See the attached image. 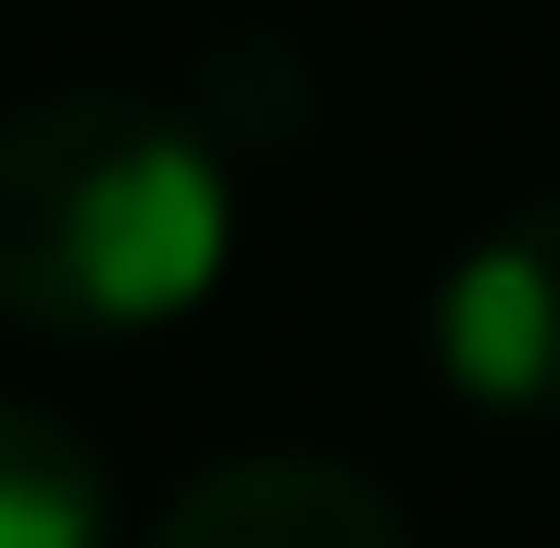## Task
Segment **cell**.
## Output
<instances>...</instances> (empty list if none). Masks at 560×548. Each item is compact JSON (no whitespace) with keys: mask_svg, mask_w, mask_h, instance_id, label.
Returning <instances> with one entry per match:
<instances>
[{"mask_svg":"<svg viewBox=\"0 0 560 548\" xmlns=\"http://www.w3.org/2000/svg\"><path fill=\"white\" fill-rule=\"evenodd\" d=\"M0 548H113L101 448L38 399H0Z\"/></svg>","mask_w":560,"mask_h":548,"instance_id":"277c9868","label":"cell"},{"mask_svg":"<svg viewBox=\"0 0 560 548\" xmlns=\"http://www.w3.org/2000/svg\"><path fill=\"white\" fill-rule=\"evenodd\" d=\"M237 249L224 150L150 88H50L0 125V312L38 337H150Z\"/></svg>","mask_w":560,"mask_h":548,"instance_id":"6da1fadb","label":"cell"},{"mask_svg":"<svg viewBox=\"0 0 560 548\" xmlns=\"http://www.w3.org/2000/svg\"><path fill=\"white\" fill-rule=\"evenodd\" d=\"M436 374L499 424H560V187L499 212L474 249L436 275Z\"/></svg>","mask_w":560,"mask_h":548,"instance_id":"7a4b0ae2","label":"cell"},{"mask_svg":"<svg viewBox=\"0 0 560 548\" xmlns=\"http://www.w3.org/2000/svg\"><path fill=\"white\" fill-rule=\"evenodd\" d=\"M150 548H411V524L361 462L249 448V462H212L200 487L162 511Z\"/></svg>","mask_w":560,"mask_h":548,"instance_id":"3957f363","label":"cell"}]
</instances>
